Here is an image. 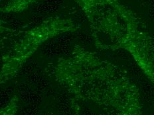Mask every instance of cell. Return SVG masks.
<instances>
[{
  "label": "cell",
  "mask_w": 154,
  "mask_h": 115,
  "mask_svg": "<svg viewBox=\"0 0 154 115\" xmlns=\"http://www.w3.org/2000/svg\"><path fill=\"white\" fill-rule=\"evenodd\" d=\"M77 29L78 26L72 19L49 17L27 31L2 55L1 84L14 78L43 44L51 38Z\"/></svg>",
  "instance_id": "cell-3"
},
{
  "label": "cell",
  "mask_w": 154,
  "mask_h": 115,
  "mask_svg": "<svg viewBox=\"0 0 154 115\" xmlns=\"http://www.w3.org/2000/svg\"><path fill=\"white\" fill-rule=\"evenodd\" d=\"M91 27L96 48L124 50L154 84V38L120 0H75Z\"/></svg>",
  "instance_id": "cell-2"
},
{
  "label": "cell",
  "mask_w": 154,
  "mask_h": 115,
  "mask_svg": "<svg viewBox=\"0 0 154 115\" xmlns=\"http://www.w3.org/2000/svg\"><path fill=\"white\" fill-rule=\"evenodd\" d=\"M56 80L76 97L92 101L103 115H140V95L120 66L76 44L51 67Z\"/></svg>",
  "instance_id": "cell-1"
},
{
  "label": "cell",
  "mask_w": 154,
  "mask_h": 115,
  "mask_svg": "<svg viewBox=\"0 0 154 115\" xmlns=\"http://www.w3.org/2000/svg\"><path fill=\"white\" fill-rule=\"evenodd\" d=\"M38 0H0L1 12L16 13L27 10Z\"/></svg>",
  "instance_id": "cell-4"
}]
</instances>
